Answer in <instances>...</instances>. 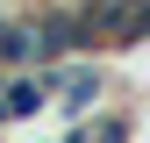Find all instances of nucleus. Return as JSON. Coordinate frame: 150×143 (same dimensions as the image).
I'll list each match as a JSON object with an SVG mask.
<instances>
[{
  "label": "nucleus",
  "mask_w": 150,
  "mask_h": 143,
  "mask_svg": "<svg viewBox=\"0 0 150 143\" xmlns=\"http://www.w3.org/2000/svg\"><path fill=\"white\" fill-rule=\"evenodd\" d=\"M43 86H50V107L71 122V115H93V107L115 93V72H107L100 50H93V57H57V64H43Z\"/></svg>",
  "instance_id": "nucleus-1"
},
{
  "label": "nucleus",
  "mask_w": 150,
  "mask_h": 143,
  "mask_svg": "<svg viewBox=\"0 0 150 143\" xmlns=\"http://www.w3.org/2000/svg\"><path fill=\"white\" fill-rule=\"evenodd\" d=\"M36 64H43V50H36V14L29 7L0 14V72H36Z\"/></svg>",
  "instance_id": "nucleus-2"
},
{
  "label": "nucleus",
  "mask_w": 150,
  "mask_h": 143,
  "mask_svg": "<svg viewBox=\"0 0 150 143\" xmlns=\"http://www.w3.org/2000/svg\"><path fill=\"white\" fill-rule=\"evenodd\" d=\"M79 129H86V143H129L136 136V100H100L93 115H79Z\"/></svg>",
  "instance_id": "nucleus-3"
},
{
  "label": "nucleus",
  "mask_w": 150,
  "mask_h": 143,
  "mask_svg": "<svg viewBox=\"0 0 150 143\" xmlns=\"http://www.w3.org/2000/svg\"><path fill=\"white\" fill-rule=\"evenodd\" d=\"M0 93H7V115H14V122H36V115L50 107L43 64H36V72H0Z\"/></svg>",
  "instance_id": "nucleus-4"
},
{
  "label": "nucleus",
  "mask_w": 150,
  "mask_h": 143,
  "mask_svg": "<svg viewBox=\"0 0 150 143\" xmlns=\"http://www.w3.org/2000/svg\"><path fill=\"white\" fill-rule=\"evenodd\" d=\"M36 143H64V136H36Z\"/></svg>",
  "instance_id": "nucleus-5"
}]
</instances>
